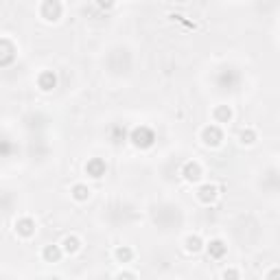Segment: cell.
<instances>
[{
	"mask_svg": "<svg viewBox=\"0 0 280 280\" xmlns=\"http://www.w3.org/2000/svg\"><path fill=\"white\" fill-rule=\"evenodd\" d=\"M48 83H53V86H55V77H50V74H46V77L42 79V86H44V90H46V86H48Z\"/></svg>",
	"mask_w": 280,
	"mask_h": 280,
	"instance_id": "cell-3",
	"label": "cell"
},
{
	"mask_svg": "<svg viewBox=\"0 0 280 280\" xmlns=\"http://www.w3.org/2000/svg\"><path fill=\"white\" fill-rule=\"evenodd\" d=\"M188 243H190L188 245L190 249H199V239H188Z\"/></svg>",
	"mask_w": 280,
	"mask_h": 280,
	"instance_id": "cell-6",
	"label": "cell"
},
{
	"mask_svg": "<svg viewBox=\"0 0 280 280\" xmlns=\"http://www.w3.org/2000/svg\"><path fill=\"white\" fill-rule=\"evenodd\" d=\"M66 249H72V252H74V249H77V241H74V239L70 241V239H68V241H66Z\"/></svg>",
	"mask_w": 280,
	"mask_h": 280,
	"instance_id": "cell-5",
	"label": "cell"
},
{
	"mask_svg": "<svg viewBox=\"0 0 280 280\" xmlns=\"http://www.w3.org/2000/svg\"><path fill=\"white\" fill-rule=\"evenodd\" d=\"M46 256H48V258H57V252H55V249H48Z\"/></svg>",
	"mask_w": 280,
	"mask_h": 280,
	"instance_id": "cell-7",
	"label": "cell"
},
{
	"mask_svg": "<svg viewBox=\"0 0 280 280\" xmlns=\"http://www.w3.org/2000/svg\"><path fill=\"white\" fill-rule=\"evenodd\" d=\"M210 247H212V254H215V256H221V254H223V245H221L219 241H215Z\"/></svg>",
	"mask_w": 280,
	"mask_h": 280,
	"instance_id": "cell-1",
	"label": "cell"
},
{
	"mask_svg": "<svg viewBox=\"0 0 280 280\" xmlns=\"http://www.w3.org/2000/svg\"><path fill=\"white\" fill-rule=\"evenodd\" d=\"M74 193H77V197H79V199H83V197L88 195V190H86L83 186H77V188H74Z\"/></svg>",
	"mask_w": 280,
	"mask_h": 280,
	"instance_id": "cell-4",
	"label": "cell"
},
{
	"mask_svg": "<svg viewBox=\"0 0 280 280\" xmlns=\"http://www.w3.org/2000/svg\"><path fill=\"white\" fill-rule=\"evenodd\" d=\"M20 230H22L24 234H29V232H31V221H22V223H20Z\"/></svg>",
	"mask_w": 280,
	"mask_h": 280,
	"instance_id": "cell-2",
	"label": "cell"
}]
</instances>
